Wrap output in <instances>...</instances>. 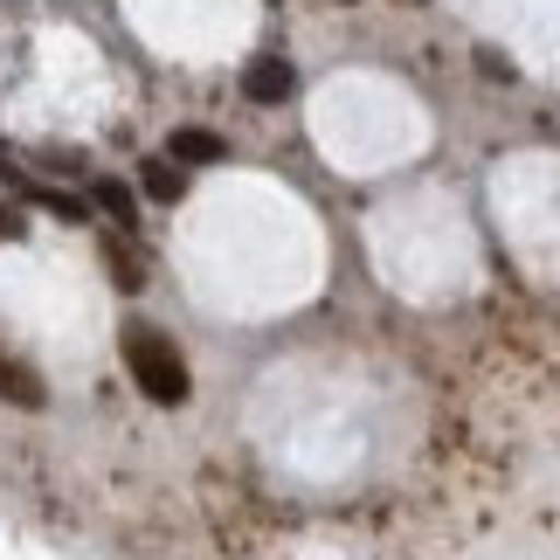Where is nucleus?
<instances>
[{
	"instance_id": "nucleus-8",
	"label": "nucleus",
	"mask_w": 560,
	"mask_h": 560,
	"mask_svg": "<svg viewBox=\"0 0 560 560\" xmlns=\"http://www.w3.org/2000/svg\"><path fill=\"white\" fill-rule=\"evenodd\" d=\"M0 243H21V214L8 201H0Z\"/></svg>"
},
{
	"instance_id": "nucleus-1",
	"label": "nucleus",
	"mask_w": 560,
	"mask_h": 560,
	"mask_svg": "<svg viewBox=\"0 0 560 560\" xmlns=\"http://www.w3.org/2000/svg\"><path fill=\"white\" fill-rule=\"evenodd\" d=\"M118 353H125V368H132V381H139L145 401L180 408V401L194 395L187 360H180V347H174L166 332H153V326H125V332H118Z\"/></svg>"
},
{
	"instance_id": "nucleus-4",
	"label": "nucleus",
	"mask_w": 560,
	"mask_h": 560,
	"mask_svg": "<svg viewBox=\"0 0 560 560\" xmlns=\"http://www.w3.org/2000/svg\"><path fill=\"white\" fill-rule=\"evenodd\" d=\"M0 401H14V408H42V401H49V387H42L35 368H21V360L0 353Z\"/></svg>"
},
{
	"instance_id": "nucleus-7",
	"label": "nucleus",
	"mask_w": 560,
	"mask_h": 560,
	"mask_svg": "<svg viewBox=\"0 0 560 560\" xmlns=\"http://www.w3.org/2000/svg\"><path fill=\"white\" fill-rule=\"evenodd\" d=\"M97 201H104V214H112V222H132V187H125V180H97Z\"/></svg>"
},
{
	"instance_id": "nucleus-6",
	"label": "nucleus",
	"mask_w": 560,
	"mask_h": 560,
	"mask_svg": "<svg viewBox=\"0 0 560 560\" xmlns=\"http://www.w3.org/2000/svg\"><path fill=\"white\" fill-rule=\"evenodd\" d=\"M104 264H112V284H118V291H139V284H145V264H139V249H125L118 235L104 243Z\"/></svg>"
},
{
	"instance_id": "nucleus-3",
	"label": "nucleus",
	"mask_w": 560,
	"mask_h": 560,
	"mask_svg": "<svg viewBox=\"0 0 560 560\" xmlns=\"http://www.w3.org/2000/svg\"><path fill=\"white\" fill-rule=\"evenodd\" d=\"M166 153H174L180 166H222V160H229V145L214 139V132H201V125H180V132L166 139Z\"/></svg>"
},
{
	"instance_id": "nucleus-5",
	"label": "nucleus",
	"mask_w": 560,
	"mask_h": 560,
	"mask_svg": "<svg viewBox=\"0 0 560 560\" xmlns=\"http://www.w3.org/2000/svg\"><path fill=\"white\" fill-rule=\"evenodd\" d=\"M139 187L153 194V201H180V194H187V166L180 160H145L139 166Z\"/></svg>"
},
{
	"instance_id": "nucleus-2",
	"label": "nucleus",
	"mask_w": 560,
	"mask_h": 560,
	"mask_svg": "<svg viewBox=\"0 0 560 560\" xmlns=\"http://www.w3.org/2000/svg\"><path fill=\"white\" fill-rule=\"evenodd\" d=\"M291 91H298V70H291L284 56H256L249 70H243V97L249 104H284Z\"/></svg>"
}]
</instances>
